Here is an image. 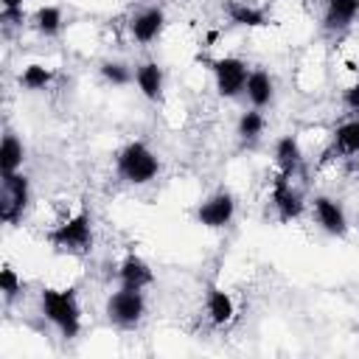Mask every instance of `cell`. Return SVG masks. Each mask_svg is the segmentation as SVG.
<instances>
[{
  "instance_id": "1",
  "label": "cell",
  "mask_w": 359,
  "mask_h": 359,
  "mask_svg": "<svg viewBox=\"0 0 359 359\" xmlns=\"http://www.w3.org/2000/svg\"><path fill=\"white\" fill-rule=\"evenodd\" d=\"M39 306H42L45 320L53 323L56 331L65 339H76L79 337V331H81V309H79V297H76L73 286H67V289L45 286L39 292Z\"/></svg>"
},
{
  "instance_id": "2",
  "label": "cell",
  "mask_w": 359,
  "mask_h": 359,
  "mask_svg": "<svg viewBox=\"0 0 359 359\" xmlns=\"http://www.w3.org/2000/svg\"><path fill=\"white\" fill-rule=\"evenodd\" d=\"M118 177L129 185H146L160 174V160L154 157V151L143 143V140H132L118 151L115 160Z\"/></svg>"
},
{
  "instance_id": "3",
  "label": "cell",
  "mask_w": 359,
  "mask_h": 359,
  "mask_svg": "<svg viewBox=\"0 0 359 359\" xmlns=\"http://www.w3.org/2000/svg\"><path fill=\"white\" fill-rule=\"evenodd\" d=\"M48 241L62 252H76V255L90 252L93 250V219H90V210L81 208L76 216H70L67 222L53 227L48 233Z\"/></svg>"
},
{
  "instance_id": "4",
  "label": "cell",
  "mask_w": 359,
  "mask_h": 359,
  "mask_svg": "<svg viewBox=\"0 0 359 359\" xmlns=\"http://www.w3.org/2000/svg\"><path fill=\"white\" fill-rule=\"evenodd\" d=\"M0 219L6 224H17L31 202V182L25 174H0Z\"/></svg>"
},
{
  "instance_id": "5",
  "label": "cell",
  "mask_w": 359,
  "mask_h": 359,
  "mask_svg": "<svg viewBox=\"0 0 359 359\" xmlns=\"http://www.w3.org/2000/svg\"><path fill=\"white\" fill-rule=\"evenodd\" d=\"M146 314V297L143 289H118L107 297V320L121 328H132Z\"/></svg>"
},
{
  "instance_id": "6",
  "label": "cell",
  "mask_w": 359,
  "mask_h": 359,
  "mask_svg": "<svg viewBox=\"0 0 359 359\" xmlns=\"http://www.w3.org/2000/svg\"><path fill=\"white\" fill-rule=\"evenodd\" d=\"M210 70H213V79H216V90L222 98H236L238 93H244V84H247V62L238 59V56H222V59H210L208 62Z\"/></svg>"
},
{
  "instance_id": "7",
  "label": "cell",
  "mask_w": 359,
  "mask_h": 359,
  "mask_svg": "<svg viewBox=\"0 0 359 359\" xmlns=\"http://www.w3.org/2000/svg\"><path fill=\"white\" fill-rule=\"evenodd\" d=\"M233 213H236V199L230 191H216L210 194L199 208H196V222L210 227V230H222L233 222Z\"/></svg>"
},
{
  "instance_id": "8",
  "label": "cell",
  "mask_w": 359,
  "mask_h": 359,
  "mask_svg": "<svg viewBox=\"0 0 359 359\" xmlns=\"http://www.w3.org/2000/svg\"><path fill=\"white\" fill-rule=\"evenodd\" d=\"M272 205H275V213L280 222H292L303 213V196L300 191L292 188V177L286 174H275L272 180Z\"/></svg>"
},
{
  "instance_id": "9",
  "label": "cell",
  "mask_w": 359,
  "mask_h": 359,
  "mask_svg": "<svg viewBox=\"0 0 359 359\" xmlns=\"http://www.w3.org/2000/svg\"><path fill=\"white\" fill-rule=\"evenodd\" d=\"M314 216H317V224L328 233V236H337L342 238L348 233V216H345V208L339 205V199H331V196H314Z\"/></svg>"
},
{
  "instance_id": "10",
  "label": "cell",
  "mask_w": 359,
  "mask_h": 359,
  "mask_svg": "<svg viewBox=\"0 0 359 359\" xmlns=\"http://www.w3.org/2000/svg\"><path fill=\"white\" fill-rule=\"evenodd\" d=\"M165 28V11L160 6H149L143 11H137L132 20H129V34L140 42V45H149L154 42Z\"/></svg>"
},
{
  "instance_id": "11",
  "label": "cell",
  "mask_w": 359,
  "mask_h": 359,
  "mask_svg": "<svg viewBox=\"0 0 359 359\" xmlns=\"http://www.w3.org/2000/svg\"><path fill=\"white\" fill-rule=\"evenodd\" d=\"M118 280H121L123 289H146L154 280V272H151V266L137 252H129L118 264Z\"/></svg>"
},
{
  "instance_id": "12",
  "label": "cell",
  "mask_w": 359,
  "mask_h": 359,
  "mask_svg": "<svg viewBox=\"0 0 359 359\" xmlns=\"http://www.w3.org/2000/svg\"><path fill=\"white\" fill-rule=\"evenodd\" d=\"M331 154H342V157H353L359 154V118H351L345 123H339L331 135V146L325 149V160H331Z\"/></svg>"
},
{
  "instance_id": "13",
  "label": "cell",
  "mask_w": 359,
  "mask_h": 359,
  "mask_svg": "<svg viewBox=\"0 0 359 359\" xmlns=\"http://www.w3.org/2000/svg\"><path fill=\"white\" fill-rule=\"evenodd\" d=\"M222 8H224V14L230 17L233 25H241V28H266V25H272L266 11H261L258 6H250L244 0H224Z\"/></svg>"
},
{
  "instance_id": "14",
  "label": "cell",
  "mask_w": 359,
  "mask_h": 359,
  "mask_svg": "<svg viewBox=\"0 0 359 359\" xmlns=\"http://www.w3.org/2000/svg\"><path fill=\"white\" fill-rule=\"evenodd\" d=\"M359 14V0H325V31H345Z\"/></svg>"
},
{
  "instance_id": "15",
  "label": "cell",
  "mask_w": 359,
  "mask_h": 359,
  "mask_svg": "<svg viewBox=\"0 0 359 359\" xmlns=\"http://www.w3.org/2000/svg\"><path fill=\"white\" fill-rule=\"evenodd\" d=\"M244 93H247V98H250V104H252L255 109H264V107L272 101V95H275V81H272V76H269L266 70L255 67V70H250V76H247Z\"/></svg>"
},
{
  "instance_id": "16",
  "label": "cell",
  "mask_w": 359,
  "mask_h": 359,
  "mask_svg": "<svg viewBox=\"0 0 359 359\" xmlns=\"http://www.w3.org/2000/svg\"><path fill=\"white\" fill-rule=\"evenodd\" d=\"M135 84L149 101L163 98V67L157 62H143L135 67Z\"/></svg>"
},
{
  "instance_id": "17",
  "label": "cell",
  "mask_w": 359,
  "mask_h": 359,
  "mask_svg": "<svg viewBox=\"0 0 359 359\" xmlns=\"http://www.w3.org/2000/svg\"><path fill=\"white\" fill-rule=\"evenodd\" d=\"M303 163V151H300V143L294 135H283L278 143H275V165L280 174L286 177H294V171L300 168Z\"/></svg>"
},
{
  "instance_id": "18",
  "label": "cell",
  "mask_w": 359,
  "mask_h": 359,
  "mask_svg": "<svg viewBox=\"0 0 359 359\" xmlns=\"http://www.w3.org/2000/svg\"><path fill=\"white\" fill-rule=\"evenodd\" d=\"M205 306H208V317H210L213 325H227V323L233 320V314H236L233 297H230L224 289H219V286H210V289H208Z\"/></svg>"
},
{
  "instance_id": "19",
  "label": "cell",
  "mask_w": 359,
  "mask_h": 359,
  "mask_svg": "<svg viewBox=\"0 0 359 359\" xmlns=\"http://www.w3.org/2000/svg\"><path fill=\"white\" fill-rule=\"evenodd\" d=\"M22 160H25L22 143L17 140L14 132H6V135H3V143H0V174H14V171H20Z\"/></svg>"
},
{
  "instance_id": "20",
  "label": "cell",
  "mask_w": 359,
  "mask_h": 359,
  "mask_svg": "<svg viewBox=\"0 0 359 359\" xmlns=\"http://www.w3.org/2000/svg\"><path fill=\"white\" fill-rule=\"evenodd\" d=\"M65 20H62V8L59 6H39L34 11V28L42 34V36H56L62 31Z\"/></svg>"
},
{
  "instance_id": "21",
  "label": "cell",
  "mask_w": 359,
  "mask_h": 359,
  "mask_svg": "<svg viewBox=\"0 0 359 359\" xmlns=\"http://www.w3.org/2000/svg\"><path fill=\"white\" fill-rule=\"evenodd\" d=\"M264 126H266V121H264L261 109L252 107V109L241 112V118H238V137H241V143H255L261 137Z\"/></svg>"
},
{
  "instance_id": "22",
  "label": "cell",
  "mask_w": 359,
  "mask_h": 359,
  "mask_svg": "<svg viewBox=\"0 0 359 359\" xmlns=\"http://www.w3.org/2000/svg\"><path fill=\"white\" fill-rule=\"evenodd\" d=\"M50 81H53V70L45 67V65H28V67L20 73V84H22L25 90H45Z\"/></svg>"
},
{
  "instance_id": "23",
  "label": "cell",
  "mask_w": 359,
  "mask_h": 359,
  "mask_svg": "<svg viewBox=\"0 0 359 359\" xmlns=\"http://www.w3.org/2000/svg\"><path fill=\"white\" fill-rule=\"evenodd\" d=\"M98 70H101L104 81H109V84H115V87H123V84L135 81V70H132L129 65H123V62H112V59H107V62H101Z\"/></svg>"
},
{
  "instance_id": "24",
  "label": "cell",
  "mask_w": 359,
  "mask_h": 359,
  "mask_svg": "<svg viewBox=\"0 0 359 359\" xmlns=\"http://www.w3.org/2000/svg\"><path fill=\"white\" fill-rule=\"evenodd\" d=\"M0 292H3V297H6L8 303L22 292V278H20L8 264L0 269Z\"/></svg>"
},
{
  "instance_id": "25",
  "label": "cell",
  "mask_w": 359,
  "mask_h": 359,
  "mask_svg": "<svg viewBox=\"0 0 359 359\" xmlns=\"http://www.w3.org/2000/svg\"><path fill=\"white\" fill-rule=\"evenodd\" d=\"M342 104H345L348 112L359 115V84H351V87L342 93Z\"/></svg>"
},
{
  "instance_id": "26",
  "label": "cell",
  "mask_w": 359,
  "mask_h": 359,
  "mask_svg": "<svg viewBox=\"0 0 359 359\" xmlns=\"http://www.w3.org/2000/svg\"><path fill=\"white\" fill-rule=\"evenodd\" d=\"M0 20L6 25H22V8H3L0 11Z\"/></svg>"
},
{
  "instance_id": "27",
  "label": "cell",
  "mask_w": 359,
  "mask_h": 359,
  "mask_svg": "<svg viewBox=\"0 0 359 359\" xmlns=\"http://www.w3.org/2000/svg\"><path fill=\"white\" fill-rule=\"evenodd\" d=\"M22 3H25V0H0L3 8H22Z\"/></svg>"
},
{
  "instance_id": "28",
  "label": "cell",
  "mask_w": 359,
  "mask_h": 359,
  "mask_svg": "<svg viewBox=\"0 0 359 359\" xmlns=\"http://www.w3.org/2000/svg\"><path fill=\"white\" fill-rule=\"evenodd\" d=\"M356 180H359V165H356Z\"/></svg>"
}]
</instances>
